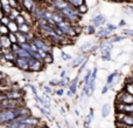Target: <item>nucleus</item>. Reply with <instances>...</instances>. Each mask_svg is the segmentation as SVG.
<instances>
[{"instance_id": "obj_1", "label": "nucleus", "mask_w": 133, "mask_h": 128, "mask_svg": "<svg viewBox=\"0 0 133 128\" xmlns=\"http://www.w3.org/2000/svg\"><path fill=\"white\" fill-rule=\"evenodd\" d=\"M29 114H32L30 109L26 106H21V107L13 108V109H0V126L13 121L18 117H23V115Z\"/></svg>"}, {"instance_id": "obj_2", "label": "nucleus", "mask_w": 133, "mask_h": 128, "mask_svg": "<svg viewBox=\"0 0 133 128\" xmlns=\"http://www.w3.org/2000/svg\"><path fill=\"white\" fill-rule=\"evenodd\" d=\"M21 106H26L25 99L22 100H9V99H5L0 102V109H13V108H18Z\"/></svg>"}, {"instance_id": "obj_3", "label": "nucleus", "mask_w": 133, "mask_h": 128, "mask_svg": "<svg viewBox=\"0 0 133 128\" xmlns=\"http://www.w3.org/2000/svg\"><path fill=\"white\" fill-rule=\"evenodd\" d=\"M5 98L9 99V100H22L25 99V91L22 88L19 89H7L4 92Z\"/></svg>"}, {"instance_id": "obj_4", "label": "nucleus", "mask_w": 133, "mask_h": 128, "mask_svg": "<svg viewBox=\"0 0 133 128\" xmlns=\"http://www.w3.org/2000/svg\"><path fill=\"white\" fill-rule=\"evenodd\" d=\"M28 65H29V73H40L46 67V65L41 60H36L32 56L28 58Z\"/></svg>"}, {"instance_id": "obj_5", "label": "nucleus", "mask_w": 133, "mask_h": 128, "mask_svg": "<svg viewBox=\"0 0 133 128\" xmlns=\"http://www.w3.org/2000/svg\"><path fill=\"white\" fill-rule=\"evenodd\" d=\"M89 59V54H83V53H78L76 56H74L72 60L70 61V67L74 68V69H76V68H78L81 65H82L83 62H84L85 60H88Z\"/></svg>"}, {"instance_id": "obj_6", "label": "nucleus", "mask_w": 133, "mask_h": 128, "mask_svg": "<svg viewBox=\"0 0 133 128\" xmlns=\"http://www.w3.org/2000/svg\"><path fill=\"white\" fill-rule=\"evenodd\" d=\"M119 77H120L119 71H113L112 73H110V74L106 77L105 84L110 87V89H115V87H116V85H117V81H118V79H119Z\"/></svg>"}, {"instance_id": "obj_7", "label": "nucleus", "mask_w": 133, "mask_h": 128, "mask_svg": "<svg viewBox=\"0 0 133 128\" xmlns=\"http://www.w3.org/2000/svg\"><path fill=\"white\" fill-rule=\"evenodd\" d=\"M98 44H99V49H98V51H101V53L112 52L113 48H115V44H112V42H111L110 38H109V39H105V40H101Z\"/></svg>"}, {"instance_id": "obj_8", "label": "nucleus", "mask_w": 133, "mask_h": 128, "mask_svg": "<svg viewBox=\"0 0 133 128\" xmlns=\"http://www.w3.org/2000/svg\"><path fill=\"white\" fill-rule=\"evenodd\" d=\"M14 67L22 72H29V65H28V59L26 58H16L14 61Z\"/></svg>"}, {"instance_id": "obj_9", "label": "nucleus", "mask_w": 133, "mask_h": 128, "mask_svg": "<svg viewBox=\"0 0 133 128\" xmlns=\"http://www.w3.org/2000/svg\"><path fill=\"white\" fill-rule=\"evenodd\" d=\"M106 24V16L102 13H98L97 15H95L94 18H91V25L95 28L97 27H102L103 25Z\"/></svg>"}, {"instance_id": "obj_10", "label": "nucleus", "mask_w": 133, "mask_h": 128, "mask_svg": "<svg viewBox=\"0 0 133 128\" xmlns=\"http://www.w3.org/2000/svg\"><path fill=\"white\" fill-rule=\"evenodd\" d=\"M19 2H20L22 9L29 12V13L37 6V2L35 0H19Z\"/></svg>"}, {"instance_id": "obj_11", "label": "nucleus", "mask_w": 133, "mask_h": 128, "mask_svg": "<svg viewBox=\"0 0 133 128\" xmlns=\"http://www.w3.org/2000/svg\"><path fill=\"white\" fill-rule=\"evenodd\" d=\"M95 35H96V38L99 40H105V39H109V38L112 35V32H110L106 27H99V30L96 31Z\"/></svg>"}, {"instance_id": "obj_12", "label": "nucleus", "mask_w": 133, "mask_h": 128, "mask_svg": "<svg viewBox=\"0 0 133 128\" xmlns=\"http://www.w3.org/2000/svg\"><path fill=\"white\" fill-rule=\"evenodd\" d=\"M79 75H76L74 79H71L70 80V84H69V86H68V91H70L71 93H72V95L75 96L76 94H77V91H78V86H79Z\"/></svg>"}, {"instance_id": "obj_13", "label": "nucleus", "mask_w": 133, "mask_h": 128, "mask_svg": "<svg viewBox=\"0 0 133 128\" xmlns=\"http://www.w3.org/2000/svg\"><path fill=\"white\" fill-rule=\"evenodd\" d=\"M49 5H50L55 11H61V9H63V8H65V7L69 6L68 2H66L65 0H51V1L49 2Z\"/></svg>"}, {"instance_id": "obj_14", "label": "nucleus", "mask_w": 133, "mask_h": 128, "mask_svg": "<svg viewBox=\"0 0 133 128\" xmlns=\"http://www.w3.org/2000/svg\"><path fill=\"white\" fill-rule=\"evenodd\" d=\"M92 45H94L92 41H84L83 44H81L79 46H78V52L83 53V54H90L91 53Z\"/></svg>"}, {"instance_id": "obj_15", "label": "nucleus", "mask_w": 133, "mask_h": 128, "mask_svg": "<svg viewBox=\"0 0 133 128\" xmlns=\"http://www.w3.org/2000/svg\"><path fill=\"white\" fill-rule=\"evenodd\" d=\"M111 113V106L109 102H105L103 106H102V110H101V115L103 119H106V118L110 115Z\"/></svg>"}, {"instance_id": "obj_16", "label": "nucleus", "mask_w": 133, "mask_h": 128, "mask_svg": "<svg viewBox=\"0 0 133 128\" xmlns=\"http://www.w3.org/2000/svg\"><path fill=\"white\" fill-rule=\"evenodd\" d=\"M32 31H33L32 25H29V24H27V22L22 24V25H19L18 32H21V33H23V34H28V33H30Z\"/></svg>"}, {"instance_id": "obj_17", "label": "nucleus", "mask_w": 133, "mask_h": 128, "mask_svg": "<svg viewBox=\"0 0 133 128\" xmlns=\"http://www.w3.org/2000/svg\"><path fill=\"white\" fill-rule=\"evenodd\" d=\"M0 42H1V46H2V49L4 48H11V41H9L8 37L7 35H1L0 37Z\"/></svg>"}, {"instance_id": "obj_18", "label": "nucleus", "mask_w": 133, "mask_h": 128, "mask_svg": "<svg viewBox=\"0 0 133 128\" xmlns=\"http://www.w3.org/2000/svg\"><path fill=\"white\" fill-rule=\"evenodd\" d=\"M126 39H127V37H125L124 34H122V35H111L110 37V40H111L112 44L122 42V41H124V40H126Z\"/></svg>"}, {"instance_id": "obj_19", "label": "nucleus", "mask_w": 133, "mask_h": 128, "mask_svg": "<svg viewBox=\"0 0 133 128\" xmlns=\"http://www.w3.org/2000/svg\"><path fill=\"white\" fill-rule=\"evenodd\" d=\"M15 56H16V58H26V59H28V58H30L32 55H30L29 52L25 51V49H22L20 47V48H19V51L15 53Z\"/></svg>"}, {"instance_id": "obj_20", "label": "nucleus", "mask_w": 133, "mask_h": 128, "mask_svg": "<svg viewBox=\"0 0 133 128\" xmlns=\"http://www.w3.org/2000/svg\"><path fill=\"white\" fill-rule=\"evenodd\" d=\"M96 31H97V28H95L92 25H88V26H84V27H83V32H84L87 35H95Z\"/></svg>"}, {"instance_id": "obj_21", "label": "nucleus", "mask_w": 133, "mask_h": 128, "mask_svg": "<svg viewBox=\"0 0 133 128\" xmlns=\"http://www.w3.org/2000/svg\"><path fill=\"white\" fill-rule=\"evenodd\" d=\"M42 62L44 63V65H51V63L54 62V55L53 53H47L46 55H44V58L42 59Z\"/></svg>"}, {"instance_id": "obj_22", "label": "nucleus", "mask_w": 133, "mask_h": 128, "mask_svg": "<svg viewBox=\"0 0 133 128\" xmlns=\"http://www.w3.org/2000/svg\"><path fill=\"white\" fill-rule=\"evenodd\" d=\"M66 2H68L69 6L71 7H75V8H77V7H79L81 5L85 4V0H65Z\"/></svg>"}, {"instance_id": "obj_23", "label": "nucleus", "mask_w": 133, "mask_h": 128, "mask_svg": "<svg viewBox=\"0 0 133 128\" xmlns=\"http://www.w3.org/2000/svg\"><path fill=\"white\" fill-rule=\"evenodd\" d=\"M7 27H8V31L9 33H16L19 31V25L15 22V21H9L8 25H7Z\"/></svg>"}, {"instance_id": "obj_24", "label": "nucleus", "mask_w": 133, "mask_h": 128, "mask_svg": "<svg viewBox=\"0 0 133 128\" xmlns=\"http://www.w3.org/2000/svg\"><path fill=\"white\" fill-rule=\"evenodd\" d=\"M91 73H92V69H90V68H88V69L85 71L84 78H83V80H82L83 85L88 86V84H89V80H90V78H91Z\"/></svg>"}, {"instance_id": "obj_25", "label": "nucleus", "mask_w": 133, "mask_h": 128, "mask_svg": "<svg viewBox=\"0 0 133 128\" xmlns=\"http://www.w3.org/2000/svg\"><path fill=\"white\" fill-rule=\"evenodd\" d=\"M16 39H18V44H23V42H28L27 41V34H23L21 32H16Z\"/></svg>"}, {"instance_id": "obj_26", "label": "nucleus", "mask_w": 133, "mask_h": 128, "mask_svg": "<svg viewBox=\"0 0 133 128\" xmlns=\"http://www.w3.org/2000/svg\"><path fill=\"white\" fill-rule=\"evenodd\" d=\"M72 58L74 56L71 55V54L66 53V52H64V51H61V59H62L63 61H65V62H70V61L72 60Z\"/></svg>"}, {"instance_id": "obj_27", "label": "nucleus", "mask_w": 133, "mask_h": 128, "mask_svg": "<svg viewBox=\"0 0 133 128\" xmlns=\"http://www.w3.org/2000/svg\"><path fill=\"white\" fill-rule=\"evenodd\" d=\"M101 59L103 61H106V62H110V61L113 60L112 55H111V52H105V53H102Z\"/></svg>"}, {"instance_id": "obj_28", "label": "nucleus", "mask_w": 133, "mask_h": 128, "mask_svg": "<svg viewBox=\"0 0 133 128\" xmlns=\"http://www.w3.org/2000/svg\"><path fill=\"white\" fill-rule=\"evenodd\" d=\"M77 11H78V13H79V15H84L85 13L89 12V7H88L87 4H83V5H81L79 7H77Z\"/></svg>"}, {"instance_id": "obj_29", "label": "nucleus", "mask_w": 133, "mask_h": 128, "mask_svg": "<svg viewBox=\"0 0 133 128\" xmlns=\"http://www.w3.org/2000/svg\"><path fill=\"white\" fill-rule=\"evenodd\" d=\"M88 61H89V59H88V60H85L84 62H83L82 65H81L79 67L77 68V75H81L83 72H85V71H87V67H88Z\"/></svg>"}, {"instance_id": "obj_30", "label": "nucleus", "mask_w": 133, "mask_h": 128, "mask_svg": "<svg viewBox=\"0 0 133 128\" xmlns=\"http://www.w3.org/2000/svg\"><path fill=\"white\" fill-rule=\"evenodd\" d=\"M42 88H43V93L44 94H48V95H54V89L51 86H49V85H44V86H42Z\"/></svg>"}, {"instance_id": "obj_31", "label": "nucleus", "mask_w": 133, "mask_h": 128, "mask_svg": "<svg viewBox=\"0 0 133 128\" xmlns=\"http://www.w3.org/2000/svg\"><path fill=\"white\" fill-rule=\"evenodd\" d=\"M54 94H55L56 96H58V98H62L65 94V89L61 88V87H56V89H54Z\"/></svg>"}, {"instance_id": "obj_32", "label": "nucleus", "mask_w": 133, "mask_h": 128, "mask_svg": "<svg viewBox=\"0 0 133 128\" xmlns=\"http://www.w3.org/2000/svg\"><path fill=\"white\" fill-rule=\"evenodd\" d=\"M104 27H106L109 31H110V32H112V33L116 32V31L118 30V26L117 25H115V24H110V22H106Z\"/></svg>"}, {"instance_id": "obj_33", "label": "nucleus", "mask_w": 133, "mask_h": 128, "mask_svg": "<svg viewBox=\"0 0 133 128\" xmlns=\"http://www.w3.org/2000/svg\"><path fill=\"white\" fill-rule=\"evenodd\" d=\"M123 34L127 38H132L133 39V28H124L123 30Z\"/></svg>"}, {"instance_id": "obj_34", "label": "nucleus", "mask_w": 133, "mask_h": 128, "mask_svg": "<svg viewBox=\"0 0 133 128\" xmlns=\"http://www.w3.org/2000/svg\"><path fill=\"white\" fill-rule=\"evenodd\" d=\"M8 39L11 41V44H18V39H16V34L15 33H8Z\"/></svg>"}, {"instance_id": "obj_35", "label": "nucleus", "mask_w": 133, "mask_h": 128, "mask_svg": "<svg viewBox=\"0 0 133 128\" xmlns=\"http://www.w3.org/2000/svg\"><path fill=\"white\" fill-rule=\"evenodd\" d=\"M58 84H60V79H56V78L49 80V82H48V85L51 87H58Z\"/></svg>"}, {"instance_id": "obj_36", "label": "nucleus", "mask_w": 133, "mask_h": 128, "mask_svg": "<svg viewBox=\"0 0 133 128\" xmlns=\"http://www.w3.org/2000/svg\"><path fill=\"white\" fill-rule=\"evenodd\" d=\"M9 31H8V27L5 25H1L0 26V35H8Z\"/></svg>"}, {"instance_id": "obj_37", "label": "nucleus", "mask_w": 133, "mask_h": 128, "mask_svg": "<svg viewBox=\"0 0 133 128\" xmlns=\"http://www.w3.org/2000/svg\"><path fill=\"white\" fill-rule=\"evenodd\" d=\"M15 22L18 24V25H22V24H25L26 22V20H25V18H23L22 15H18L16 16V19H15Z\"/></svg>"}, {"instance_id": "obj_38", "label": "nucleus", "mask_w": 133, "mask_h": 128, "mask_svg": "<svg viewBox=\"0 0 133 128\" xmlns=\"http://www.w3.org/2000/svg\"><path fill=\"white\" fill-rule=\"evenodd\" d=\"M19 48H20V46H19V44H12L11 45V52L12 53L15 54L16 52L19 51Z\"/></svg>"}, {"instance_id": "obj_39", "label": "nucleus", "mask_w": 133, "mask_h": 128, "mask_svg": "<svg viewBox=\"0 0 133 128\" xmlns=\"http://www.w3.org/2000/svg\"><path fill=\"white\" fill-rule=\"evenodd\" d=\"M0 21H1V25L7 26V25H8V22H9V21H11V20H9V18H8V16H7V15H4L1 19H0Z\"/></svg>"}, {"instance_id": "obj_40", "label": "nucleus", "mask_w": 133, "mask_h": 128, "mask_svg": "<svg viewBox=\"0 0 133 128\" xmlns=\"http://www.w3.org/2000/svg\"><path fill=\"white\" fill-rule=\"evenodd\" d=\"M109 91H110V87L108 86V85H104L103 86V88H102V92H101V94L102 95H105V94H108L109 93Z\"/></svg>"}, {"instance_id": "obj_41", "label": "nucleus", "mask_w": 133, "mask_h": 128, "mask_svg": "<svg viewBox=\"0 0 133 128\" xmlns=\"http://www.w3.org/2000/svg\"><path fill=\"white\" fill-rule=\"evenodd\" d=\"M92 120H94V117H91L90 114H87V117H85V119H84V122L88 125H91Z\"/></svg>"}, {"instance_id": "obj_42", "label": "nucleus", "mask_w": 133, "mask_h": 128, "mask_svg": "<svg viewBox=\"0 0 133 128\" xmlns=\"http://www.w3.org/2000/svg\"><path fill=\"white\" fill-rule=\"evenodd\" d=\"M2 66H5V67H9V68H12V67H14V62H11V61H5V62L2 63Z\"/></svg>"}, {"instance_id": "obj_43", "label": "nucleus", "mask_w": 133, "mask_h": 128, "mask_svg": "<svg viewBox=\"0 0 133 128\" xmlns=\"http://www.w3.org/2000/svg\"><path fill=\"white\" fill-rule=\"evenodd\" d=\"M68 77V72H66L65 69H63V71H61V73H60V79H64V78Z\"/></svg>"}, {"instance_id": "obj_44", "label": "nucleus", "mask_w": 133, "mask_h": 128, "mask_svg": "<svg viewBox=\"0 0 133 128\" xmlns=\"http://www.w3.org/2000/svg\"><path fill=\"white\" fill-rule=\"evenodd\" d=\"M6 78H7V75L5 74L4 72H0V84H1V82L4 81V80L6 79Z\"/></svg>"}, {"instance_id": "obj_45", "label": "nucleus", "mask_w": 133, "mask_h": 128, "mask_svg": "<svg viewBox=\"0 0 133 128\" xmlns=\"http://www.w3.org/2000/svg\"><path fill=\"white\" fill-rule=\"evenodd\" d=\"M125 12H126V13H130V14H133V8L130 6H126L125 7Z\"/></svg>"}, {"instance_id": "obj_46", "label": "nucleus", "mask_w": 133, "mask_h": 128, "mask_svg": "<svg viewBox=\"0 0 133 128\" xmlns=\"http://www.w3.org/2000/svg\"><path fill=\"white\" fill-rule=\"evenodd\" d=\"M124 25H126V22H125V21L124 20H120V22L119 24H118V27H122V26H124Z\"/></svg>"}, {"instance_id": "obj_47", "label": "nucleus", "mask_w": 133, "mask_h": 128, "mask_svg": "<svg viewBox=\"0 0 133 128\" xmlns=\"http://www.w3.org/2000/svg\"><path fill=\"white\" fill-rule=\"evenodd\" d=\"M35 1H40V2H46V4H49V2L51 1V0H35Z\"/></svg>"}, {"instance_id": "obj_48", "label": "nucleus", "mask_w": 133, "mask_h": 128, "mask_svg": "<svg viewBox=\"0 0 133 128\" xmlns=\"http://www.w3.org/2000/svg\"><path fill=\"white\" fill-rule=\"evenodd\" d=\"M74 112H75V115H76V117H79V115H81L79 110H78V109H77V108H76V109H75V110H74Z\"/></svg>"}, {"instance_id": "obj_49", "label": "nucleus", "mask_w": 133, "mask_h": 128, "mask_svg": "<svg viewBox=\"0 0 133 128\" xmlns=\"http://www.w3.org/2000/svg\"><path fill=\"white\" fill-rule=\"evenodd\" d=\"M64 126H65V128H69V127H70V124L68 122V120H64Z\"/></svg>"}, {"instance_id": "obj_50", "label": "nucleus", "mask_w": 133, "mask_h": 128, "mask_svg": "<svg viewBox=\"0 0 133 128\" xmlns=\"http://www.w3.org/2000/svg\"><path fill=\"white\" fill-rule=\"evenodd\" d=\"M60 109H61V114L65 115V109H64V107H60Z\"/></svg>"}, {"instance_id": "obj_51", "label": "nucleus", "mask_w": 133, "mask_h": 128, "mask_svg": "<svg viewBox=\"0 0 133 128\" xmlns=\"http://www.w3.org/2000/svg\"><path fill=\"white\" fill-rule=\"evenodd\" d=\"M83 126H84V128H91V127H90V125L85 124V122H83Z\"/></svg>"}, {"instance_id": "obj_52", "label": "nucleus", "mask_w": 133, "mask_h": 128, "mask_svg": "<svg viewBox=\"0 0 133 128\" xmlns=\"http://www.w3.org/2000/svg\"><path fill=\"white\" fill-rule=\"evenodd\" d=\"M56 127H57V128H63V127H62V125H61L60 122H56Z\"/></svg>"}, {"instance_id": "obj_53", "label": "nucleus", "mask_w": 133, "mask_h": 128, "mask_svg": "<svg viewBox=\"0 0 133 128\" xmlns=\"http://www.w3.org/2000/svg\"><path fill=\"white\" fill-rule=\"evenodd\" d=\"M4 15H5V14H4V12H2V9H0V19H1Z\"/></svg>"}, {"instance_id": "obj_54", "label": "nucleus", "mask_w": 133, "mask_h": 128, "mask_svg": "<svg viewBox=\"0 0 133 128\" xmlns=\"http://www.w3.org/2000/svg\"><path fill=\"white\" fill-rule=\"evenodd\" d=\"M112 1H115V2H124L125 0H112Z\"/></svg>"}, {"instance_id": "obj_55", "label": "nucleus", "mask_w": 133, "mask_h": 128, "mask_svg": "<svg viewBox=\"0 0 133 128\" xmlns=\"http://www.w3.org/2000/svg\"><path fill=\"white\" fill-rule=\"evenodd\" d=\"M2 55H4V54H2V49H0V58H1Z\"/></svg>"}, {"instance_id": "obj_56", "label": "nucleus", "mask_w": 133, "mask_h": 128, "mask_svg": "<svg viewBox=\"0 0 133 128\" xmlns=\"http://www.w3.org/2000/svg\"><path fill=\"white\" fill-rule=\"evenodd\" d=\"M0 49H2V46H1V42H0Z\"/></svg>"}, {"instance_id": "obj_57", "label": "nucleus", "mask_w": 133, "mask_h": 128, "mask_svg": "<svg viewBox=\"0 0 133 128\" xmlns=\"http://www.w3.org/2000/svg\"><path fill=\"white\" fill-rule=\"evenodd\" d=\"M0 9H1V2H0Z\"/></svg>"}, {"instance_id": "obj_58", "label": "nucleus", "mask_w": 133, "mask_h": 128, "mask_svg": "<svg viewBox=\"0 0 133 128\" xmlns=\"http://www.w3.org/2000/svg\"><path fill=\"white\" fill-rule=\"evenodd\" d=\"M0 26H1V21H0Z\"/></svg>"}, {"instance_id": "obj_59", "label": "nucleus", "mask_w": 133, "mask_h": 128, "mask_svg": "<svg viewBox=\"0 0 133 128\" xmlns=\"http://www.w3.org/2000/svg\"><path fill=\"white\" fill-rule=\"evenodd\" d=\"M132 41H133V39H132Z\"/></svg>"}, {"instance_id": "obj_60", "label": "nucleus", "mask_w": 133, "mask_h": 128, "mask_svg": "<svg viewBox=\"0 0 133 128\" xmlns=\"http://www.w3.org/2000/svg\"><path fill=\"white\" fill-rule=\"evenodd\" d=\"M0 37H1V35H0Z\"/></svg>"}]
</instances>
